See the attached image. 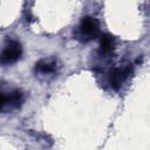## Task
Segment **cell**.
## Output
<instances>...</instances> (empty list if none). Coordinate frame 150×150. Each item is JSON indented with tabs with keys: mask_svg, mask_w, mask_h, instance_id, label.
<instances>
[{
	"mask_svg": "<svg viewBox=\"0 0 150 150\" xmlns=\"http://www.w3.org/2000/svg\"><path fill=\"white\" fill-rule=\"evenodd\" d=\"M21 54H22V48H21L20 42L12 40L2 49V52L0 54V63L1 64H12L20 59Z\"/></svg>",
	"mask_w": 150,
	"mask_h": 150,
	"instance_id": "obj_2",
	"label": "cell"
},
{
	"mask_svg": "<svg viewBox=\"0 0 150 150\" xmlns=\"http://www.w3.org/2000/svg\"><path fill=\"white\" fill-rule=\"evenodd\" d=\"M56 68H57V62L55 59H43L35 64V71L43 75L54 74L56 71Z\"/></svg>",
	"mask_w": 150,
	"mask_h": 150,
	"instance_id": "obj_4",
	"label": "cell"
},
{
	"mask_svg": "<svg viewBox=\"0 0 150 150\" xmlns=\"http://www.w3.org/2000/svg\"><path fill=\"white\" fill-rule=\"evenodd\" d=\"M9 110V98L8 94L0 91V111Z\"/></svg>",
	"mask_w": 150,
	"mask_h": 150,
	"instance_id": "obj_6",
	"label": "cell"
},
{
	"mask_svg": "<svg viewBox=\"0 0 150 150\" xmlns=\"http://www.w3.org/2000/svg\"><path fill=\"white\" fill-rule=\"evenodd\" d=\"M131 71L132 69L130 66H123L111 69L109 73V84L111 86V88L118 90L124 83V81L130 76Z\"/></svg>",
	"mask_w": 150,
	"mask_h": 150,
	"instance_id": "obj_3",
	"label": "cell"
},
{
	"mask_svg": "<svg viewBox=\"0 0 150 150\" xmlns=\"http://www.w3.org/2000/svg\"><path fill=\"white\" fill-rule=\"evenodd\" d=\"M100 35V22L96 18L84 16L74 32L76 40L81 42H89Z\"/></svg>",
	"mask_w": 150,
	"mask_h": 150,
	"instance_id": "obj_1",
	"label": "cell"
},
{
	"mask_svg": "<svg viewBox=\"0 0 150 150\" xmlns=\"http://www.w3.org/2000/svg\"><path fill=\"white\" fill-rule=\"evenodd\" d=\"M115 47V39L109 34H103L100 40V52L102 55H109Z\"/></svg>",
	"mask_w": 150,
	"mask_h": 150,
	"instance_id": "obj_5",
	"label": "cell"
}]
</instances>
